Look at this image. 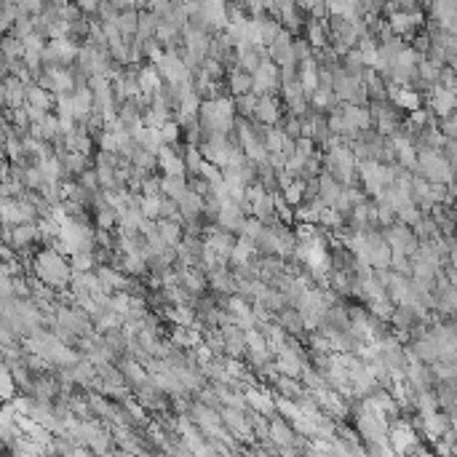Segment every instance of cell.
I'll use <instances>...</instances> for the list:
<instances>
[{"mask_svg":"<svg viewBox=\"0 0 457 457\" xmlns=\"http://www.w3.org/2000/svg\"><path fill=\"white\" fill-rule=\"evenodd\" d=\"M30 273L35 278H41L46 286H51L54 292L65 295L70 292V283H72V265L70 259H65V255H59L56 249H38L32 259H30Z\"/></svg>","mask_w":457,"mask_h":457,"instance_id":"obj_1","label":"cell"},{"mask_svg":"<svg viewBox=\"0 0 457 457\" xmlns=\"http://www.w3.org/2000/svg\"><path fill=\"white\" fill-rule=\"evenodd\" d=\"M412 174L428 179L433 185H452L457 176L452 161L444 155V150H417V169Z\"/></svg>","mask_w":457,"mask_h":457,"instance_id":"obj_2","label":"cell"},{"mask_svg":"<svg viewBox=\"0 0 457 457\" xmlns=\"http://www.w3.org/2000/svg\"><path fill=\"white\" fill-rule=\"evenodd\" d=\"M323 172L332 174L345 188L359 182V161H356V155H353L348 142H342L340 148L323 153Z\"/></svg>","mask_w":457,"mask_h":457,"instance_id":"obj_3","label":"cell"},{"mask_svg":"<svg viewBox=\"0 0 457 457\" xmlns=\"http://www.w3.org/2000/svg\"><path fill=\"white\" fill-rule=\"evenodd\" d=\"M38 86H43L51 94H72L78 89V70L75 67H46L38 78Z\"/></svg>","mask_w":457,"mask_h":457,"instance_id":"obj_4","label":"cell"},{"mask_svg":"<svg viewBox=\"0 0 457 457\" xmlns=\"http://www.w3.org/2000/svg\"><path fill=\"white\" fill-rule=\"evenodd\" d=\"M382 238L388 241V246L393 249V255H404V257H415V252L420 249V238L415 236V230L401 225L399 219L388 225V228H382Z\"/></svg>","mask_w":457,"mask_h":457,"instance_id":"obj_5","label":"cell"},{"mask_svg":"<svg viewBox=\"0 0 457 457\" xmlns=\"http://www.w3.org/2000/svg\"><path fill=\"white\" fill-rule=\"evenodd\" d=\"M78 54H81V43H75L72 38L49 41L46 51H43V65L46 67H75Z\"/></svg>","mask_w":457,"mask_h":457,"instance_id":"obj_6","label":"cell"},{"mask_svg":"<svg viewBox=\"0 0 457 457\" xmlns=\"http://www.w3.org/2000/svg\"><path fill=\"white\" fill-rule=\"evenodd\" d=\"M252 78H255V91H252V94H257V96H278L281 94V89H283L281 67H278L270 56L262 59V65H259V70H257Z\"/></svg>","mask_w":457,"mask_h":457,"instance_id":"obj_7","label":"cell"},{"mask_svg":"<svg viewBox=\"0 0 457 457\" xmlns=\"http://www.w3.org/2000/svg\"><path fill=\"white\" fill-rule=\"evenodd\" d=\"M0 214H3V225H11V228H19V225H32L38 222V209L27 201V198H16V201H3L0 203Z\"/></svg>","mask_w":457,"mask_h":457,"instance_id":"obj_8","label":"cell"},{"mask_svg":"<svg viewBox=\"0 0 457 457\" xmlns=\"http://www.w3.org/2000/svg\"><path fill=\"white\" fill-rule=\"evenodd\" d=\"M388 444L393 446L396 455H415L417 449H420V439H417L415 428H412L406 420H396V423L390 425Z\"/></svg>","mask_w":457,"mask_h":457,"instance_id":"obj_9","label":"cell"},{"mask_svg":"<svg viewBox=\"0 0 457 457\" xmlns=\"http://www.w3.org/2000/svg\"><path fill=\"white\" fill-rule=\"evenodd\" d=\"M428 110L439 118L446 121L457 112V91L455 89H446V86H436L428 91Z\"/></svg>","mask_w":457,"mask_h":457,"instance_id":"obj_10","label":"cell"},{"mask_svg":"<svg viewBox=\"0 0 457 457\" xmlns=\"http://www.w3.org/2000/svg\"><path fill=\"white\" fill-rule=\"evenodd\" d=\"M203 241H206L209 246H212V249H214L217 255H219V259H222L225 265H230V257H233V249H236V241H238L233 233L222 230L219 225H206Z\"/></svg>","mask_w":457,"mask_h":457,"instance_id":"obj_11","label":"cell"},{"mask_svg":"<svg viewBox=\"0 0 457 457\" xmlns=\"http://www.w3.org/2000/svg\"><path fill=\"white\" fill-rule=\"evenodd\" d=\"M268 56L281 70L283 67H297L300 62H297V56H295V35L283 30L281 35L268 46Z\"/></svg>","mask_w":457,"mask_h":457,"instance_id":"obj_12","label":"cell"},{"mask_svg":"<svg viewBox=\"0 0 457 457\" xmlns=\"http://www.w3.org/2000/svg\"><path fill=\"white\" fill-rule=\"evenodd\" d=\"M243 222H246V212H243L238 203L236 201L222 203V209H219V214H217V225H219V228L236 236V233H241Z\"/></svg>","mask_w":457,"mask_h":457,"instance_id":"obj_13","label":"cell"},{"mask_svg":"<svg viewBox=\"0 0 457 457\" xmlns=\"http://www.w3.org/2000/svg\"><path fill=\"white\" fill-rule=\"evenodd\" d=\"M305 41L313 46V51H323L332 46V32H329V19H308L305 25Z\"/></svg>","mask_w":457,"mask_h":457,"instance_id":"obj_14","label":"cell"},{"mask_svg":"<svg viewBox=\"0 0 457 457\" xmlns=\"http://www.w3.org/2000/svg\"><path fill=\"white\" fill-rule=\"evenodd\" d=\"M281 105H278V96H259L255 112V123L259 126H281Z\"/></svg>","mask_w":457,"mask_h":457,"instance_id":"obj_15","label":"cell"},{"mask_svg":"<svg viewBox=\"0 0 457 457\" xmlns=\"http://www.w3.org/2000/svg\"><path fill=\"white\" fill-rule=\"evenodd\" d=\"M219 332H222V337H225V356H228V359H238V361H241L243 356L249 353V345H246V332H243V329H238L236 323H233V326H222Z\"/></svg>","mask_w":457,"mask_h":457,"instance_id":"obj_16","label":"cell"},{"mask_svg":"<svg viewBox=\"0 0 457 457\" xmlns=\"http://www.w3.org/2000/svg\"><path fill=\"white\" fill-rule=\"evenodd\" d=\"M158 169L163 172V176H188L185 155L176 148H163L158 153Z\"/></svg>","mask_w":457,"mask_h":457,"instance_id":"obj_17","label":"cell"},{"mask_svg":"<svg viewBox=\"0 0 457 457\" xmlns=\"http://www.w3.org/2000/svg\"><path fill=\"white\" fill-rule=\"evenodd\" d=\"M179 283H182L193 297H203L209 292V273L203 268H185V270H179Z\"/></svg>","mask_w":457,"mask_h":457,"instance_id":"obj_18","label":"cell"},{"mask_svg":"<svg viewBox=\"0 0 457 457\" xmlns=\"http://www.w3.org/2000/svg\"><path fill=\"white\" fill-rule=\"evenodd\" d=\"M65 150L67 153H78V155H89L91 158V150H94V136L89 134L86 126H75L65 139Z\"/></svg>","mask_w":457,"mask_h":457,"instance_id":"obj_19","label":"cell"},{"mask_svg":"<svg viewBox=\"0 0 457 457\" xmlns=\"http://www.w3.org/2000/svg\"><path fill=\"white\" fill-rule=\"evenodd\" d=\"M209 289L217 295L233 297L238 295V281H236V273L233 268H219L214 273H209Z\"/></svg>","mask_w":457,"mask_h":457,"instance_id":"obj_20","label":"cell"},{"mask_svg":"<svg viewBox=\"0 0 457 457\" xmlns=\"http://www.w3.org/2000/svg\"><path fill=\"white\" fill-rule=\"evenodd\" d=\"M255 91V78H252V72H246L241 67H233L228 70V94L233 99H238V96H246Z\"/></svg>","mask_w":457,"mask_h":457,"instance_id":"obj_21","label":"cell"},{"mask_svg":"<svg viewBox=\"0 0 457 457\" xmlns=\"http://www.w3.org/2000/svg\"><path fill=\"white\" fill-rule=\"evenodd\" d=\"M276 321L281 323V329L286 332L289 337H308V329H305V318H302V313L297 308H283L278 316H276Z\"/></svg>","mask_w":457,"mask_h":457,"instance_id":"obj_22","label":"cell"},{"mask_svg":"<svg viewBox=\"0 0 457 457\" xmlns=\"http://www.w3.org/2000/svg\"><path fill=\"white\" fill-rule=\"evenodd\" d=\"M35 243H43L41 238V228H38V222H32V225H19L14 228V238H11V249L14 252H27L30 246H35Z\"/></svg>","mask_w":457,"mask_h":457,"instance_id":"obj_23","label":"cell"},{"mask_svg":"<svg viewBox=\"0 0 457 457\" xmlns=\"http://www.w3.org/2000/svg\"><path fill=\"white\" fill-rule=\"evenodd\" d=\"M161 316L166 321L174 323V326H185V329H193L198 323V313H195V308H190V305H166L161 310Z\"/></svg>","mask_w":457,"mask_h":457,"instance_id":"obj_24","label":"cell"},{"mask_svg":"<svg viewBox=\"0 0 457 457\" xmlns=\"http://www.w3.org/2000/svg\"><path fill=\"white\" fill-rule=\"evenodd\" d=\"M56 155L62 158V163H65V172H67V179L72 176V179H78L81 174H86L89 169H94L91 166V158L89 155H78V153H67L65 148L56 150Z\"/></svg>","mask_w":457,"mask_h":457,"instance_id":"obj_25","label":"cell"},{"mask_svg":"<svg viewBox=\"0 0 457 457\" xmlns=\"http://www.w3.org/2000/svg\"><path fill=\"white\" fill-rule=\"evenodd\" d=\"M174 348L179 350H195L203 345V332H198L195 326L193 329H185V326H174L172 329V340H169Z\"/></svg>","mask_w":457,"mask_h":457,"instance_id":"obj_26","label":"cell"},{"mask_svg":"<svg viewBox=\"0 0 457 457\" xmlns=\"http://www.w3.org/2000/svg\"><path fill=\"white\" fill-rule=\"evenodd\" d=\"M136 81H139V94H145V96H153L155 91H161L163 89V78L155 65H142Z\"/></svg>","mask_w":457,"mask_h":457,"instance_id":"obj_27","label":"cell"},{"mask_svg":"<svg viewBox=\"0 0 457 457\" xmlns=\"http://www.w3.org/2000/svg\"><path fill=\"white\" fill-rule=\"evenodd\" d=\"M318 75H321V67H318L316 56L308 59V62H300V83H302V89H305V94L308 96H313L318 89H321Z\"/></svg>","mask_w":457,"mask_h":457,"instance_id":"obj_28","label":"cell"},{"mask_svg":"<svg viewBox=\"0 0 457 457\" xmlns=\"http://www.w3.org/2000/svg\"><path fill=\"white\" fill-rule=\"evenodd\" d=\"M203 212H206V198H201L198 193L188 190L179 201V214H182V222L188 219H203Z\"/></svg>","mask_w":457,"mask_h":457,"instance_id":"obj_29","label":"cell"},{"mask_svg":"<svg viewBox=\"0 0 457 457\" xmlns=\"http://www.w3.org/2000/svg\"><path fill=\"white\" fill-rule=\"evenodd\" d=\"M190 190L188 176H163L161 174V193L163 198H172V201H182V195Z\"/></svg>","mask_w":457,"mask_h":457,"instance_id":"obj_30","label":"cell"},{"mask_svg":"<svg viewBox=\"0 0 457 457\" xmlns=\"http://www.w3.org/2000/svg\"><path fill=\"white\" fill-rule=\"evenodd\" d=\"M54 102H56V96L51 94V91H46L43 86H38V83H30L27 86V105L30 108H38V110L51 112V110H54Z\"/></svg>","mask_w":457,"mask_h":457,"instance_id":"obj_31","label":"cell"},{"mask_svg":"<svg viewBox=\"0 0 457 457\" xmlns=\"http://www.w3.org/2000/svg\"><path fill=\"white\" fill-rule=\"evenodd\" d=\"M158 233L172 249H176L185 241V228H182V222H174V219H158Z\"/></svg>","mask_w":457,"mask_h":457,"instance_id":"obj_32","label":"cell"},{"mask_svg":"<svg viewBox=\"0 0 457 457\" xmlns=\"http://www.w3.org/2000/svg\"><path fill=\"white\" fill-rule=\"evenodd\" d=\"M94 329L99 332V335L121 332V329H123V316L112 313V310H102L99 316H94Z\"/></svg>","mask_w":457,"mask_h":457,"instance_id":"obj_33","label":"cell"},{"mask_svg":"<svg viewBox=\"0 0 457 457\" xmlns=\"http://www.w3.org/2000/svg\"><path fill=\"white\" fill-rule=\"evenodd\" d=\"M16 19H19V3H14V0H3V3H0V30H3V35H11Z\"/></svg>","mask_w":457,"mask_h":457,"instance_id":"obj_34","label":"cell"},{"mask_svg":"<svg viewBox=\"0 0 457 457\" xmlns=\"http://www.w3.org/2000/svg\"><path fill=\"white\" fill-rule=\"evenodd\" d=\"M276 385H278V396H283V399L300 401V399L305 396V388L300 385V380H295V377H283V375H278Z\"/></svg>","mask_w":457,"mask_h":457,"instance_id":"obj_35","label":"cell"},{"mask_svg":"<svg viewBox=\"0 0 457 457\" xmlns=\"http://www.w3.org/2000/svg\"><path fill=\"white\" fill-rule=\"evenodd\" d=\"M72 273H96L99 262H96V252H81V255L70 257Z\"/></svg>","mask_w":457,"mask_h":457,"instance_id":"obj_36","label":"cell"},{"mask_svg":"<svg viewBox=\"0 0 457 457\" xmlns=\"http://www.w3.org/2000/svg\"><path fill=\"white\" fill-rule=\"evenodd\" d=\"M305 190H308V182H302V179H295L292 185L286 190H281L283 193V201L289 203L292 209H300L302 203H305Z\"/></svg>","mask_w":457,"mask_h":457,"instance_id":"obj_37","label":"cell"},{"mask_svg":"<svg viewBox=\"0 0 457 457\" xmlns=\"http://www.w3.org/2000/svg\"><path fill=\"white\" fill-rule=\"evenodd\" d=\"M0 54L8 62H16V59H25V43L16 41L14 35H3V43H0Z\"/></svg>","mask_w":457,"mask_h":457,"instance_id":"obj_38","label":"cell"},{"mask_svg":"<svg viewBox=\"0 0 457 457\" xmlns=\"http://www.w3.org/2000/svg\"><path fill=\"white\" fill-rule=\"evenodd\" d=\"M161 203L163 195H139V209H142L145 219H153V222L161 219Z\"/></svg>","mask_w":457,"mask_h":457,"instance_id":"obj_39","label":"cell"},{"mask_svg":"<svg viewBox=\"0 0 457 457\" xmlns=\"http://www.w3.org/2000/svg\"><path fill=\"white\" fill-rule=\"evenodd\" d=\"M257 102H259V96L257 94L238 96V99H236V115H238V118H246V121H255Z\"/></svg>","mask_w":457,"mask_h":457,"instance_id":"obj_40","label":"cell"},{"mask_svg":"<svg viewBox=\"0 0 457 457\" xmlns=\"http://www.w3.org/2000/svg\"><path fill=\"white\" fill-rule=\"evenodd\" d=\"M182 155H185V166H188V174L190 176H198L203 169V163H206V158L201 155V150L198 148H185L182 150Z\"/></svg>","mask_w":457,"mask_h":457,"instance_id":"obj_41","label":"cell"},{"mask_svg":"<svg viewBox=\"0 0 457 457\" xmlns=\"http://www.w3.org/2000/svg\"><path fill=\"white\" fill-rule=\"evenodd\" d=\"M366 310L375 316L377 321H385L390 323V318H393V310H396V305L390 302V300H380V302H366Z\"/></svg>","mask_w":457,"mask_h":457,"instance_id":"obj_42","label":"cell"},{"mask_svg":"<svg viewBox=\"0 0 457 457\" xmlns=\"http://www.w3.org/2000/svg\"><path fill=\"white\" fill-rule=\"evenodd\" d=\"M131 308H134V297L129 295V292H115V295L110 297V310H112V313L126 316Z\"/></svg>","mask_w":457,"mask_h":457,"instance_id":"obj_43","label":"cell"},{"mask_svg":"<svg viewBox=\"0 0 457 457\" xmlns=\"http://www.w3.org/2000/svg\"><path fill=\"white\" fill-rule=\"evenodd\" d=\"M278 129H281L283 134L289 136V139H302V118H297V115H292V112H289V115H283V121H281V126H278Z\"/></svg>","mask_w":457,"mask_h":457,"instance_id":"obj_44","label":"cell"},{"mask_svg":"<svg viewBox=\"0 0 457 457\" xmlns=\"http://www.w3.org/2000/svg\"><path fill=\"white\" fill-rule=\"evenodd\" d=\"M262 230H265V222L262 219H257V217H246V222H243V228L238 236H243V238H249V241H255L262 236Z\"/></svg>","mask_w":457,"mask_h":457,"instance_id":"obj_45","label":"cell"},{"mask_svg":"<svg viewBox=\"0 0 457 457\" xmlns=\"http://www.w3.org/2000/svg\"><path fill=\"white\" fill-rule=\"evenodd\" d=\"M75 182H78V185H81L83 190H89V193H94V195H96V193H99V190H102V185H99V176H96L94 169H89V172H86V174L78 176Z\"/></svg>","mask_w":457,"mask_h":457,"instance_id":"obj_46","label":"cell"},{"mask_svg":"<svg viewBox=\"0 0 457 457\" xmlns=\"http://www.w3.org/2000/svg\"><path fill=\"white\" fill-rule=\"evenodd\" d=\"M295 56H297V62H308V59H313V56H316V51H313V46H310L305 38H300V35H297V38H295Z\"/></svg>","mask_w":457,"mask_h":457,"instance_id":"obj_47","label":"cell"},{"mask_svg":"<svg viewBox=\"0 0 457 457\" xmlns=\"http://www.w3.org/2000/svg\"><path fill=\"white\" fill-rule=\"evenodd\" d=\"M161 219H174V222H182V214H179V203L172 201V198H163V203H161Z\"/></svg>","mask_w":457,"mask_h":457,"instance_id":"obj_48","label":"cell"},{"mask_svg":"<svg viewBox=\"0 0 457 457\" xmlns=\"http://www.w3.org/2000/svg\"><path fill=\"white\" fill-rule=\"evenodd\" d=\"M390 270H396L399 276H412V259L404 255H393L390 259Z\"/></svg>","mask_w":457,"mask_h":457,"instance_id":"obj_49","label":"cell"},{"mask_svg":"<svg viewBox=\"0 0 457 457\" xmlns=\"http://www.w3.org/2000/svg\"><path fill=\"white\" fill-rule=\"evenodd\" d=\"M139 195H163L161 193V176L150 174L145 182H142V193Z\"/></svg>","mask_w":457,"mask_h":457,"instance_id":"obj_50","label":"cell"},{"mask_svg":"<svg viewBox=\"0 0 457 457\" xmlns=\"http://www.w3.org/2000/svg\"><path fill=\"white\" fill-rule=\"evenodd\" d=\"M439 129H442V134L446 136L449 142H457V115L446 118V121H439Z\"/></svg>","mask_w":457,"mask_h":457,"instance_id":"obj_51","label":"cell"},{"mask_svg":"<svg viewBox=\"0 0 457 457\" xmlns=\"http://www.w3.org/2000/svg\"><path fill=\"white\" fill-rule=\"evenodd\" d=\"M14 375L8 369H3V396H6V401H11V396H14Z\"/></svg>","mask_w":457,"mask_h":457,"instance_id":"obj_52","label":"cell"}]
</instances>
